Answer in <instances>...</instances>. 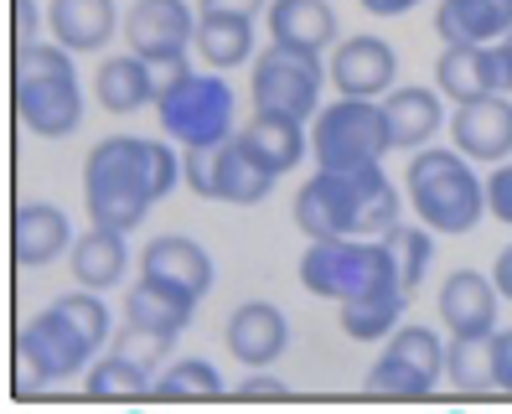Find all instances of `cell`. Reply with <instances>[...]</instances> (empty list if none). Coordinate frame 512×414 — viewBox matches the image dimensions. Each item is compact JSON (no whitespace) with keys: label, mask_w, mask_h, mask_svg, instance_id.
<instances>
[{"label":"cell","mask_w":512,"mask_h":414,"mask_svg":"<svg viewBox=\"0 0 512 414\" xmlns=\"http://www.w3.org/2000/svg\"><path fill=\"white\" fill-rule=\"evenodd\" d=\"M275 182H280V176L269 166H259L244 145H238V135L213 145V202L254 207V202H264L269 192H275Z\"/></svg>","instance_id":"obj_22"},{"label":"cell","mask_w":512,"mask_h":414,"mask_svg":"<svg viewBox=\"0 0 512 414\" xmlns=\"http://www.w3.org/2000/svg\"><path fill=\"white\" fill-rule=\"evenodd\" d=\"M404 306H409V290L383 285V290H363V295L337 301V321L352 342H383L404 327Z\"/></svg>","instance_id":"obj_25"},{"label":"cell","mask_w":512,"mask_h":414,"mask_svg":"<svg viewBox=\"0 0 512 414\" xmlns=\"http://www.w3.org/2000/svg\"><path fill=\"white\" fill-rule=\"evenodd\" d=\"M435 32L445 47H487L512 32V0H435Z\"/></svg>","instance_id":"obj_20"},{"label":"cell","mask_w":512,"mask_h":414,"mask_svg":"<svg viewBox=\"0 0 512 414\" xmlns=\"http://www.w3.org/2000/svg\"><path fill=\"white\" fill-rule=\"evenodd\" d=\"M57 311H63L68 321H73V327L88 337V347H94V352H104V342H109V327H114V321H109V306L99 301V290H68V295H57V301H52Z\"/></svg>","instance_id":"obj_34"},{"label":"cell","mask_w":512,"mask_h":414,"mask_svg":"<svg viewBox=\"0 0 512 414\" xmlns=\"http://www.w3.org/2000/svg\"><path fill=\"white\" fill-rule=\"evenodd\" d=\"M197 11H223V16H259L269 0H197Z\"/></svg>","instance_id":"obj_38"},{"label":"cell","mask_w":512,"mask_h":414,"mask_svg":"<svg viewBox=\"0 0 512 414\" xmlns=\"http://www.w3.org/2000/svg\"><path fill=\"white\" fill-rule=\"evenodd\" d=\"M300 285L321 295V301H347V295H363V290L399 285V264L388 239H357V233L311 239V249L300 254Z\"/></svg>","instance_id":"obj_5"},{"label":"cell","mask_w":512,"mask_h":414,"mask_svg":"<svg viewBox=\"0 0 512 414\" xmlns=\"http://www.w3.org/2000/svg\"><path fill=\"white\" fill-rule=\"evenodd\" d=\"M94 358L99 352L88 347V337L57 306H47L16 332V394L32 399V394L52 389V383H63L73 373H88Z\"/></svg>","instance_id":"obj_7"},{"label":"cell","mask_w":512,"mask_h":414,"mask_svg":"<svg viewBox=\"0 0 512 414\" xmlns=\"http://www.w3.org/2000/svg\"><path fill=\"white\" fill-rule=\"evenodd\" d=\"M497 389L512 394V327L497 332Z\"/></svg>","instance_id":"obj_39"},{"label":"cell","mask_w":512,"mask_h":414,"mask_svg":"<svg viewBox=\"0 0 512 414\" xmlns=\"http://www.w3.org/2000/svg\"><path fill=\"white\" fill-rule=\"evenodd\" d=\"M445 373H450V383H456L461 394H492L497 389V332L450 337Z\"/></svg>","instance_id":"obj_30"},{"label":"cell","mask_w":512,"mask_h":414,"mask_svg":"<svg viewBox=\"0 0 512 414\" xmlns=\"http://www.w3.org/2000/svg\"><path fill=\"white\" fill-rule=\"evenodd\" d=\"M440 321L450 327V337H476V332H497V311H502V290L492 275L481 270H450L440 295Z\"/></svg>","instance_id":"obj_16"},{"label":"cell","mask_w":512,"mask_h":414,"mask_svg":"<svg viewBox=\"0 0 512 414\" xmlns=\"http://www.w3.org/2000/svg\"><path fill=\"white\" fill-rule=\"evenodd\" d=\"M238 399H285V383L280 378H244V383H238V389H233Z\"/></svg>","instance_id":"obj_37"},{"label":"cell","mask_w":512,"mask_h":414,"mask_svg":"<svg viewBox=\"0 0 512 414\" xmlns=\"http://www.w3.org/2000/svg\"><path fill=\"white\" fill-rule=\"evenodd\" d=\"M223 342L244 368H254V373L275 368L285 358V347H290V321L275 301H244V306H233Z\"/></svg>","instance_id":"obj_15"},{"label":"cell","mask_w":512,"mask_h":414,"mask_svg":"<svg viewBox=\"0 0 512 414\" xmlns=\"http://www.w3.org/2000/svg\"><path fill=\"white\" fill-rule=\"evenodd\" d=\"M94 94L109 114H135V109L161 99V83H156V68H150L140 52H119V57H104L99 63Z\"/></svg>","instance_id":"obj_21"},{"label":"cell","mask_w":512,"mask_h":414,"mask_svg":"<svg viewBox=\"0 0 512 414\" xmlns=\"http://www.w3.org/2000/svg\"><path fill=\"white\" fill-rule=\"evenodd\" d=\"M11 249H16V264H26V270H47L52 259H63L73 249L68 213L52 202H21L11 213Z\"/></svg>","instance_id":"obj_18"},{"label":"cell","mask_w":512,"mask_h":414,"mask_svg":"<svg viewBox=\"0 0 512 414\" xmlns=\"http://www.w3.org/2000/svg\"><path fill=\"white\" fill-rule=\"evenodd\" d=\"M450 140H456V151H466L476 166L507 161L512 156V99L487 94V99L456 104V114H450Z\"/></svg>","instance_id":"obj_13"},{"label":"cell","mask_w":512,"mask_h":414,"mask_svg":"<svg viewBox=\"0 0 512 414\" xmlns=\"http://www.w3.org/2000/svg\"><path fill=\"white\" fill-rule=\"evenodd\" d=\"M47 26H52V37L78 57V52H99L104 42H114L119 11H114V0H52Z\"/></svg>","instance_id":"obj_23"},{"label":"cell","mask_w":512,"mask_h":414,"mask_svg":"<svg viewBox=\"0 0 512 414\" xmlns=\"http://www.w3.org/2000/svg\"><path fill=\"white\" fill-rule=\"evenodd\" d=\"M487 213H492L497 223H507V228H512V156H507V161H497V166H492V176H487Z\"/></svg>","instance_id":"obj_36"},{"label":"cell","mask_w":512,"mask_h":414,"mask_svg":"<svg viewBox=\"0 0 512 414\" xmlns=\"http://www.w3.org/2000/svg\"><path fill=\"white\" fill-rule=\"evenodd\" d=\"M68 264H73V280H78V285H88V290H114L119 280H125V270H130L125 233L94 223L88 233H78V239H73Z\"/></svg>","instance_id":"obj_24"},{"label":"cell","mask_w":512,"mask_h":414,"mask_svg":"<svg viewBox=\"0 0 512 414\" xmlns=\"http://www.w3.org/2000/svg\"><path fill=\"white\" fill-rule=\"evenodd\" d=\"M357 6H363L368 16H409L419 0H357Z\"/></svg>","instance_id":"obj_41"},{"label":"cell","mask_w":512,"mask_h":414,"mask_svg":"<svg viewBox=\"0 0 512 414\" xmlns=\"http://www.w3.org/2000/svg\"><path fill=\"white\" fill-rule=\"evenodd\" d=\"M383 104V120H388V140L394 151H425L435 140V130L445 125V94L440 88H419V83H394Z\"/></svg>","instance_id":"obj_17"},{"label":"cell","mask_w":512,"mask_h":414,"mask_svg":"<svg viewBox=\"0 0 512 414\" xmlns=\"http://www.w3.org/2000/svg\"><path fill=\"white\" fill-rule=\"evenodd\" d=\"M476 161L456 145H425V151L409 156V207L419 213V223L435 233H471L487 218V182L471 171Z\"/></svg>","instance_id":"obj_4"},{"label":"cell","mask_w":512,"mask_h":414,"mask_svg":"<svg viewBox=\"0 0 512 414\" xmlns=\"http://www.w3.org/2000/svg\"><path fill=\"white\" fill-rule=\"evenodd\" d=\"M430 233L435 228H425V223H419V228H394V233H388V249H394V264H399V285L414 295L419 285H425V275H430V254H435V239H430Z\"/></svg>","instance_id":"obj_32"},{"label":"cell","mask_w":512,"mask_h":414,"mask_svg":"<svg viewBox=\"0 0 512 414\" xmlns=\"http://www.w3.org/2000/svg\"><path fill=\"white\" fill-rule=\"evenodd\" d=\"M161 130L176 140V145H223L238 135V99L233 88L213 73H187L176 78L171 88H161Z\"/></svg>","instance_id":"obj_8"},{"label":"cell","mask_w":512,"mask_h":414,"mask_svg":"<svg viewBox=\"0 0 512 414\" xmlns=\"http://www.w3.org/2000/svg\"><path fill=\"white\" fill-rule=\"evenodd\" d=\"M125 42L140 52L156 83L171 88L176 78L192 73V52H197V11L187 0H135L125 11Z\"/></svg>","instance_id":"obj_10"},{"label":"cell","mask_w":512,"mask_h":414,"mask_svg":"<svg viewBox=\"0 0 512 414\" xmlns=\"http://www.w3.org/2000/svg\"><path fill=\"white\" fill-rule=\"evenodd\" d=\"M502 47H507V63H512V32H507V37H502Z\"/></svg>","instance_id":"obj_43"},{"label":"cell","mask_w":512,"mask_h":414,"mask_svg":"<svg viewBox=\"0 0 512 414\" xmlns=\"http://www.w3.org/2000/svg\"><path fill=\"white\" fill-rule=\"evenodd\" d=\"M176 337H161V332H145V327H130L125 321V332H119V352H130V358H140L145 368H161V358L171 352Z\"/></svg>","instance_id":"obj_35"},{"label":"cell","mask_w":512,"mask_h":414,"mask_svg":"<svg viewBox=\"0 0 512 414\" xmlns=\"http://www.w3.org/2000/svg\"><path fill=\"white\" fill-rule=\"evenodd\" d=\"M435 88L450 104H471L487 94H512V63L507 47L487 42V47H445L435 57Z\"/></svg>","instance_id":"obj_11"},{"label":"cell","mask_w":512,"mask_h":414,"mask_svg":"<svg viewBox=\"0 0 512 414\" xmlns=\"http://www.w3.org/2000/svg\"><path fill=\"white\" fill-rule=\"evenodd\" d=\"M331 83L337 94H352V99H383L388 88L399 83V52L388 47L383 37H347L331 47Z\"/></svg>","instance_id":"obj_12"},{"label":"cell","mask_w":512,"mask_h":414,"mask_svg":"<svg viewBox=\"0 0 512 414\" xmlns=\"http://www.w3.org/2000/svg\"><path fill=\"white\" fill-rule=\"evenodd\" d=\"M368 394L383 399H419V394H435V378L419 373L414 363L394 358V352H378V363L368 368Z\"/></svg>","instance_id":"obj_33"},{"label":"cell","mask_w":512,"mask_h":414,"mask_svg":"<svg viewBox=\"0 0 512 414\" xmlns=\"http://www.w3.org/2000/svg\"><path fill=\"white\" fill-rule=\"evenodd\" d=\"M202 301H192V295L182 290H166L156 280H145L135 290H125V321L130 327H145V332H161V337H182L192 327V316H197Z\"/></svg>","instance_id":"obj_26"},{"label":"cell","mask_w":512,"mask_h":414,"mask_svg":"<svg viewBox=\"0 0 512 414\" xmlns=\"http://www.w3.org/2000/svg\"><path fill=\"white\" fill-rule=\"evenodd\" d=\"M492 280H497V290H502V301H512V244L497 254V264H492Z\"/></svg>","instance_id":"obj_42"},{"label":"cell","mask_w":512,"mask_h":414,"mask_svg":"<svg viewBox=\"0 0 512 414\" xmlns=\"http://www.w3.org/2000/svg\"><path fill=\"white\" fill-rule=\"evenodd\" d=\"M269 37L326 52L337 47V11L326 0H269Z\"/></svg>","instance_id":"obj_27"},{"label":"cell","mask_w":512,"mask_h":414,"mask_svg":"<svg viewBox=\"0 0 512 414\" xmlns=\"http://www.w3.org/2000/svg\"><path fill=\"white\" fill-rule=\"evenodd\" d=\"M197 52L207 68H244L254 63V16H223V11H197Z\"/></svg>","instance_id":"obj_28"},{"label":"cell","mask_w":512,"mask_h":414,"mask_svg":"<svg viewBox=\"0 0 512 414\" xmlns=\"http://www.w3.org/2000/svg\"><path fill=\"white\" fill-rule=\"evenodd\" d=\"M295 228L306 239H388L399 228V187L383 176V161L357 171H316L295 192Z\"/></svg>","instance_id":"obj_2"},{"label":"cell","mask_w":512,"mask_h":414,"mask_svg":"<svg viewBox=\"0 0 512 414\" xmlns=\"http://www.w3.org/2000/svg\"><path fill=\"white\" fill-rule=\"evenodd\" d=\"M326 73H331V68L321 63V52L295 47V42H269V47L254 57L249 99H254V109H269V114H290V120H316Z\"/></svg>","instance_id":"obj_9"},{"label":"cell","mask_w":512,"mask_h":414,"mask_svg":"<svg viewBox=\"0 0 512 414\" xmlns=\"http://www.w3.org/2000/svg\"><path fill=\"white\" fill-rule=\"evenodd\" d=\"M16 120L42 135L63 140L83 125V83L73 52L63 42H16V78H11Z\"/></svg>","instance_id":"obj_3"},{"label":"cell","mask_w":512,"mask_h":414,"mask_svg":"<svg viewBox=\"0 0 512 414\" xmlns=\"http://www.w3.org/2000/svg\"><path fill=\"white\" fill-rule=\"evenodd\" d=\"M238 145L269 166L275 176H285L290 166L306 161L311 151V135H306V120H290V114H269V109H254L244 125H238Z\"/></svg>","instance_id":"obj_19"},{"label":"cell","mask_w":512,"mask_h":414,"mask_svg":"<svg viewBox=\"0 0 512 414\" xmlns=\"http://www.w3.org/2000/svg\"><path fill=\"white\" fill-rule=\"evenodd\" d=\"M140 275L166 290H182L192 301H207V290H213V254L197 239H187V233H161V239L145 244Z\"/></svg>","instance_id":"obj_14"},{"label":"cell","mask_w":512,"mask_h":414,"mask_svg":"<svg viewBox=\"0 0 512 414\" xmlns=\"http://www.w3.org/2000/svg\"><path fill=\"white\" fill-rule=\"evenodd\" d=\"M223 394V378L207 358H176L166 373H156V389L150 399H218Z\"/></svg>","instance_id":"obj_31"},{"label":"cell","mask_w":512,"mask_h":414,"mask_svg":"<svg viewBox=\"0 0 512 414\" xmlns=\"http://www.w3.org/2000/svg\"><path fill=\"white\" fill-rule=\"evenodd\" d=\"M37 6L32 0H16V42H37Z\"/></svg>","instance_id":"obj_40"},{"label":"cell","mask_w":512,"mask_h":414,"mask_svg":"<svg viewBox=\"0 0 512 414\" xmlns=\"http://www.w3.org/2000/svg\"><path fill=\"white\" fill-rule=\"evenodd\" d=\"M156 389V368H145L130 352H104V358L88 363V378H83V394L88 399H145Z\"/></svg>","instance_id":"obj_29"},{"label":"cell","mask_w":512,"mask_h":414,"mask_svg":"<svg viewBox=\"0 0 512 414\" xmlns=\"http://www.w3.org/2000/svg\"><path fill=\"white\" fill-rule=\"evenodd\" d=\"M394 140H388V120L378 99H352L342 94L337 104L316 109L311 120V156L321 171H357V166H378Z\"/></svg>","instance_id":"obj_6"},{"label":"cell","mask_w":512,"mask_h":414,"mask_svg":"<svg viewBox=\"0 0 512 414\" xmlns=\"http://www.w3.org/2000/svg\"><path fill=\"white\" fill-rule=\"evenodd\" d=\"M182 182V156L166 140L145 135H109L83 161V207L88 218L130 233L145 223V213Z\"/></svg>","instance_id":"obj_1"}]
</instances>
